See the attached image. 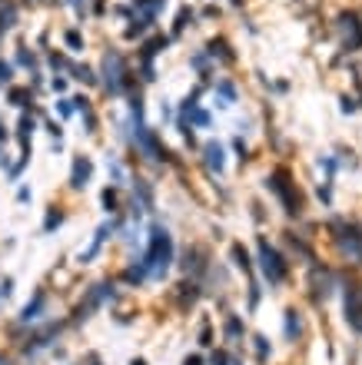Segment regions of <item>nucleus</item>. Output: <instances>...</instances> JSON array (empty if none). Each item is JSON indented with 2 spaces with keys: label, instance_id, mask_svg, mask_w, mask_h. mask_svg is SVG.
<instances>
[{
  "label": "nucleus",
  "instance_id": "obj_1",
  "mask_svg": "<svg viewBox=\"0 0 362 365\" xmlns=\"http://www.w3.org/2000/svg\"><path fill=\"white\" fill-rule=\"evenodd\" d=\"M140 263L150 272V283H163L170 269L176 266V239L173 230L160 219H150L147 230H143V246H140Z\"/></svg>",
  "mask_w": 362,
  "mask_h": 365
},
{
  "label": "nucleus",
  "instance_id": "obj_2",
  "mask_svg": "<svg viewBox=\"0 0 362 365\" xmlns=\"http://www.w3.org/2000/svg\"><path fill=\"white\" fill-rule=\"evenodd\" d=\"M100 90L110 96V100H123L134 90H140V80H136V67L134 60L127 57L120 47H103V57H100Z\"/></svg>",
  "mask_w": 362,
  "mask_h": 365
},
{
  "label": "nucleus",
  "instance_id": "obj_3",
  "mask_svg": "<svg viewBox=\"0 0 362 365\" xmlns=\"http://www.w3.org/2000/svg\"><path fill=\"white\" fill-rule=\"evenodd\" d=\"M120 299H123V292H120V283H116V276H103V279H94L90 286L83 289V296H80V302H76L74 312H70L67 326H70V329L87 326V322L94 319L96 312L120 306Z\"/></svg>",
  "mask_w": 362,
  "mask_h": 365
},
{
  "label": "nucleus",
  "instance_id": "obj_4",
  "mask_svg": "<svg viewBox=\"0 0 362 365\" xmlns=\"http://www.w3.org/2000/svg\"><path fill=\"white\" fill-rule=\"evenodd\" d=\"M253 263H256V272H259V283L269 289L286 286L289 276H292V259L276 243H269L266 232H256V256H253Z\"/></svg>",
  "mask_w": 362,
  "mask_h": 365
},
{
  "label": "nucleus",
  "instance_id": "obj_5",
  "mask_svg": "<svg viewBox=\"0 0 362 365\" xmlns=\"http://www.w3.org/2000/svg\"><path fill=\"white\" fill-rule=\"evenodd\" d=\"M263 186H266V192L279 203V210L286 212L289 219L303 216V196H299V186H296L292 173H289V166H273L263 176Z\"/></svg>",
  "mask_w": 362,
  "mask_h": 365
},
{
  "label": "nucleus",
  "instance_id": "obj_6",
  "mask_svg": "<svg viewBox=\"0 0 362 365\" xmlns=\"http://www.w3.org/2000/svg\"><path fill=\"white\" fill-rule=\"evenodd\" d=\"M210 266H213L210 246H203L196 239H190L187 246L176 250V269L183 272V276H190V279H196V283H203V276L210 272Z\"/></svg>",
  "mask_w": 362,
  "mask_h": 365
},
{
  "label": "nucleus",
  "instance_id": "obj_7",
  "mask_svg": "<svg viewBox=\"0 0 362 365\" xmlns=\"http://www.w3.org/2000/svg\"><path fill=\"white\" fill-rule=\"evenodd\" d=\"M329 232H332V243L343 259L349 263H362V230L349 219H332L329 223Z\"/></svg>",
  "mask_w": 362,
  "mask_h": 365
},
{
  "label": "nucleus",
  "instance_id": "obj_8",
  "mask_svg": "<svg viewBox=\"0 0 362 365\" xmlns=\"http://www.w3.org/2000/svg\"><path fill=\"white\" fill-rule=\"evenodd\" d=\"M50 312H54V296H50V289L37 286L34 292H30V299L20 306L17 326H37V322H43V319H54Z\"/></svg>",
  "mask_w": 362,
  "mask_h": 365
},
{
  "label": "nucleus",
  "instance_id": "obj_9",
  "mask_svg": "<svg viewBox=\"0 0 362 365\" xmlns=\"http://www.w3.org/2000/svg\"><path fill=\"white\" fill-rule=\"evenodd\" d=\"M94 173H96V163L90 153H74L70 156V176H67V190L80 196V192L90 190V183H94Z\"/></svg>",
  "mask_w": 362,
  "mask_h": 365
},
{
  "label": "nucleus",
  "instance_id": "obj_10",
  "mask_svg": "<svg viewBox=\"0 0 362 365\" xmlns=\"http://www.w3.org/2000/svg\"><path fill=\"white\" fill-rule=\"evenodd\" d=\"M220 342H223L226 349H236V352L249 342L246 319H243L239 312H233V309L223 312V319H220Z\"/></svg>",
  "mask_w": 362,
  "mask_h": 365
},
{
  "label": "nucleus",
  "instance_id": "obj_11",
  "mask_svg": "<svg viewBox=\"0 0 362 365\" xmlns=\"http://www.w3.org/2000/svg\"><path fill=\"white\" fill-rule=\"evenodd\" d=\"M206 296V289H203V283H196V279H190V276H183L176 286L170 289V299L173 306H176V312H183V316H190L193 309H196V302Z\"/></svg>",
  "mask_w": 362,
  "mask_h": 365
},
{
  "label": "nucleus",
  "instance_id": "obj_12",
  "mask_svg": "<svg viewBox=\"0 0 362 365\" xmlns=\"http://www.w3.org/2000/svg\"><path fill=\"white\" fill-rule=\"evenodd\" d=\"M239 103V83L233 77H216L210 83V107L213 110H233Z\"/></svg>",
  "mask_w": 362,
  "mask_h": 365
},
{
  "label": "nucleus",
  "instance_id": "obj_13",
  "mask_svg": "<svg viewBox=\"0 0 362 365\" xmlns=\"http://www.w3.org/2000/svg\"><path fill=\"white\" fill-rule=\"evenodd\" d=\"M196 153H200V163H203V170H206L213 179L226 173V146H223L220 140H206V143H203Z\"/></svg>",
  "mask_w": 362,
  "mask_h": 365
},
{
  "label": "nucleus",
  "instance_id": "obj_14",
  "mask_svg": "<svg viewBox=\"0 0 362 365\" xmlns=\"http://www.w3.org/2000/svg\"><path fill=\"white\" fill-rule=\"evenodd\" d=\"M343 309H345V326L356 335H362V289L343 286Z\"/></svg>",
  "mask_w": 362,
  "mask_h": 365
},
{
  "label": "nucleus",
  "instance_id": "obj_15",
  "mask_svg": "<svg viewBox=\"0 0 362 365\" xmlns=\"http://www.w3.org/2000/svg\"><path fill=\"white\" fill-rule=\"evenodd\" d=\"M332 289H336V283H332L329 269H323L319 263H312V266H309V296H312V302H316V306L326 302V299L332 296Z\"/></svg>",
  "mask_w": 362,
  "mask_h": 365
},
{
  "label": "nucleus",
  "instance_id": "obj_16",
  "mask_svg": "<svg viewBox=\"0 0 362 365\" xmlns=\"http://www.w3.org/2000/svg\"><path fill=\"white\" fill-rule=\"evenodd\" d=\"M303 335H306V316H303V309L286 306V309H283V339H286L289 346H296V342H303Z\"/></svg>",
  "mask_w": 362,
  "mask_h": 365
},
{
  "label": "nucleus",
  "instance_id": "obj_17",
  "mask_svg": "<svg viewBox=\"0 0 362 365\" xmlns=\"http://www.w3.org/2000/svg\"><path fill=\"white\" fill-rule=\"evenodd\" d=\"M203 50H206V54L213 57V63H216V67H229V63H236V60H239V54H236V47L229 43L226 34H220V37H210Z\"/></svg>",
  "mask_w": 362,
  "mask_h": 365
},
{
  "label": "nucleus",
  "instance_id": "obj_18",
  "mask_svg": "<svg viewBox=\"0 0 362 365\" xmlns=\"http://www.w3.org/2000/svg\"><path fill=\"white\" fill-rule=\"evenodd\" d=\"M3 103H10L14 110H34V103H37V93L27 87V83H10L7 90H3Z\"/></svg>",
  "mask_w": 362,
  "mask_h": 365
},
{
  "label": "nucleus",
  "instance_id": "obj_19",
  "mask_svg": "<svg viewBox=\"0 0 362 365\" xmlns=\"http://www.w3.org/2000/svg\"><path fill=\"white\" fill-rule=\"evenodd\" d=\"M103 166H107V176H110V183L127 190V183H130V166H127V159L116 153V150H107V156H103Z\"/></svg>",
  "mask_w": 362,
  "mask_h": 365
},
{
  "label": "nucleus",
  "instance_id": "obj_20",
  "mask_svg": "<svg viewBox=\"0 0 362 365\" xmlns=\"http://www.w3.org/2000/svg\"><path fill=\"white\" fill-rule=\"evenodd\" d=\"M229 259H233V269L243 272L246 279H253V276H256V263H253V252L243 246V239H233V243H229Z\"/></svg>",
  "mask_w": 362,
  "mask_h": 365
},
{
  "label": "nucleus",
  "instance_id": "obj_21",
  "mask_svg": "<svg viewBox=\"0 0 362 365\" xmlns=\"http://www.w3.org/2000/svg\"><path fill=\"white\" fill-rule=\"evenodd\" d=\"M123 186H114V183H107L103 190H100V206L107 216H120V212L127 210V203H123Z\"/></svg>",
  "mask_w": 362,
  "mask_h": 365
},
{
  "label": "nucleus",
  "instance_id": "obj_22",
  "mask_svg": "<svg viewBox=\"0 0 362 365\" xmlns=\"http://www.w3.org/2000/svg\"><path fill=\"white\" fill-rule=\"evenodd\" d=\"M60 43H63V50H67L70 57H80V54L87 50L83 27H80V23H74V27H63V30H60Z\"/></svg>",
  "mask_w": 362,
  "mask_h": 365
},
{
  "label": "nucleus",
  "instance_id": "obj_23",
  "mask_svg": "<svg viewBox=\"0 0 362 365\" xmlns=\"http://www.w3.org/2000/svg\"><path fill=\"white\" fill-rule=\"evenodd\" d=\"M17 70H23V74H34V70H40V50H34V47H27V43H17V54H14V60H10Z\"/></svg>",
  "mask_w": 362,
  "mask_h": 365
},
{
  "label": "nucleus",
  "instance_id": "obj_24",
  "mask_svg": "<svg viewBox=\"0 0 362 365\" xmlns=\"http://www.w3.org/2000/svg\"><path fill=\"white\" fill-rule=\"evenodd\" d=\"M67 77L74 80V83L90 87V90H100V74H96V67H90V63H80V60H74V67H70V74H67Z\"/></svg>",
  "mask_w": 362,
  "mask_h": 365
},
{
  "label": "nucleus",
  "instance_id": "obj_25",
  "mask_svg": "<svg viewBox=\"0 0 362 365\" xmlns=\"http://www.w3.org/2000/svg\"><path fill=\"white\" fill-rule=\"evenodd\" d=\"M246 346L253 349V359H256V365H269V359H273V342H269L266 332H253Z\"/></svg>",
  "mask_w": 362,
  "mask_h": 365
},
{
  "label": "nucleus",
  "instance_id": "obj_26",
  "mask_svg": "<svg viewBox=\"0 0 362 365\" xmlns=\"http://www.w3.org/2000/svg\"><path fill=\"white\" fill-rule=\"evenodd\" d=\"M63 223H67V210L57 206V203H50L47 212H43V226H40V232H43V236H50V232H57Z\"/></svg>",
  "mask_w": 362,
  "mask_h": 365
},
{
  "label": "nucleus",
  "instance_id": "obj_27",
  "mask_svg": "<svg viewBox=\"0 0 362 365\" xmlns=\"http://www.w3.org/2000/svg\"><path fill=\"white\" fill-rule=\"evenodd\" d=\"M196 10H190V7H180V14H176V23L170 27V37L180 40L183 34H187V27H196Z\"/></svg>",
  "mask_w": 362,
  "mask_h": 365
},
{
  "label": "nucleus",
  "instance_id": "obj_28",
  "mask_svg": "<svg viewBox=\"0 0 362 365\" xmlns=\"http://www.w3.org/2000/svg\"><path fill=\"white\" fill-rule=\"evenodd\" d=\"M259 302H263V283L253 276L246 283V316H256V312H259Z\"/></svg>",
  "mask_w": 362,
  "mask_h": 365
},
{
  "label": "nucleus",
  "instance_id": "obj_29",
  "mask_svg": "<svg viewBox=\"0 0 362 365\" xmlns=\"http://www.w3.org/2000/svg\"><path fill=\"white\" fill-rule=\"evenodd\" d=\"M196 342H200V349H213V346H216V332H213V319H210V316H203V319H200V326H196Z\"/></svg>",
  "mask_w": 362,
  "mask_h": 365
},
{
  "label": "nucleus",
  "instance_id": "obj_30",
  "mask_svg": "<svg viewBox=\"0 0 362 365\" xmlns=\"http://www.w3.org/2000/svg\"><path fill=\"white\" fill-rule=\"evenodd\" d=\"M54 113H57V120H60V123H67L70 116H76V110H74V100H70V96H57V100H54Z\"/></svg>",
  "mask_w": 362,
  "mask_h": 365
},
{
  "label": "nucleus",
  "instance_id": "obj_31",
  "mask_svg": "<svg viewBox=\"0 0 362 365\" xmlns=\"http://www.w3.org/2000/svg\"><path fill=\"white\" fill-rule=\"evenodd\" d=\"M10 83H17V67H14L10 60L0 57V93H3Z\"/></svg>",
  "mask_w": 362,
  "mask_h": 365
},
{
  "label": "nucleus",
  "instance_id": "obj_32",
  "mask_svg": "<svg viewBox=\"0 0 362 365\" xmlns=\"http://www.w3.org/2000/svg\"><path fill=\"white\" fill-rule=\"evenodd\" d=\"M233 153H236V163H239V166H246L249 159H253V150H249V143L243 136H233Z\"/></svg>",
  "mask_w": 362,
  "mask_h": 365
},
{
  "label": "nucleus",
  "instance_id": "obj_33",
  "mask_svg": "<svg viewBox=\"0 0 362 365\" xmlns=\"http://www.w3.org/2000/svg\"><path fill=\"white\" fill-rule=\"evenodd\" d=\"M47 87H50V93L67 96V90H70V77H67V74H50V80H47Z\"/></svg>",
  "mask_w": 362,
  "mask_h": 365
},
{
  "label": "nucleus",
  "instance_id": "obj_34",
  "mask_svg": "<svg viewBox=\"0 0 362 365\" xmlns=\"http://www.w3.org/2000/svg\"><path fill=\"white\" fill-rule=\"evenodd\" d=\"M67 7L74 10V17L80 20V27L90 20V0H67Z\"/></svg>",
  "mask_w": 362,
  "mask_h": 365
},
{
  "label": "nucleus",
  "instance_id": "obj_35",
  "mask_svg": "<svg viewBox=\"0 0 362 365\" xmlns=\"http://www.w3.org/2000/svg\"><path fill=\"white\" fill-rule=\"evenodd\" d=\"M14 286H17V279H14V276H0V306L14 296Z\"/></svg>",
  "mask_w": 362,
  "mask_h": 365
},
{
  "label": "nucleus",
  "instance_id": "obj_36",
  "mask_svg": "<svg viewBox=\"0 0 362 365\" xmlns=\"http://www.w3.org/2000/svg\"><path fill=\"white\" fill-rule=\"evenodd\" d=\"M40 123H43V130L54 136V140H63V123L60 120H50V116H40Z\"/></svg>",
  "mask_w": 362,
  "mask_h": 365
},
{
  "label": "nucleus",
  "instance_id": "obj_37",
  "mask_svg": "<svg viewBox=\"0 0 362 365\" xmlns=\"http://www.w3.org/2000/svg\"><path fill=\"white\" fill-rule=\"evenodd\" d=\"M180 365H210V362H206L203 352H187V355L180 359Z\"/></svg>",
  "mask_w": 362,
  "mask_h": 365
},
{
  "label": "nucleus",
  "instance_id": "obj_38",
  "mask_svg": "<svg viewBox=\"0 0 362 365\" xmlns=\"http://www.w3.org/2000/svg\"><path fill=\"white\" fill-rule=\"evenodd\" d=\"M30 199H34V190H30L27 183H20V186H17V203H20V206H27Z\"/></svg>",
  "mask_w": 362,
  "mask_h": 365
},
{
  "label": "nucleus",
  "instance_id": "obj_39",
  "mask_svg": "<svg viewBox=\"0 0 362 365\" xmlns=\"http://www.w3.org/2000/svg\"><path fill=\"white\" fill-rule=\"evenodd\" d=\"M130 365H150V362H147L143 355H134V359H130Z\"/></svg>",
  "mask_w": 362,
  "mask_h": 365
},
{
  "label": "nucleus",
  "instance_id": "obj_40",
  "mask_svg": "<svg viewBox=\"0 0 362 365\" xmlns=\"http://www.w3.org/2000/svg\"><path fill=\"white\" fill-rule=\"evenodd\" d=\"M0 365H3V352H0Z\"/></svg>",
  "mask_w": 362,
  "mask_h": 365
},
{
  "label": "nucleus",
  "instance_id": "obj_41",
  "mask_svg": "<svg viewBox=\"0 0 362 365\" xmlns=\"http://www.w3.org/2000/svg\"><path fill=\"white\" fill-rule=\"evenodd\" d=\"M70 365H83V362H70Z\"/></svg>",
  "mask_w": 362,
  "mask_h": 365
},
{
  "label": "nucleus",
  "instance_id": "obj_42",
  "mask_svg": "<svg viewBox=\"0 0 362 365\" xmlns=\"http://www.w3.org/2000/svg\"><path fill=\"white\" fill-rule=\"evenodd\" d=\"M3 365H10V362H3Z\"/></svg>",
  "mask_w": 362,
  "mask_h": 365
}]
</instances>
